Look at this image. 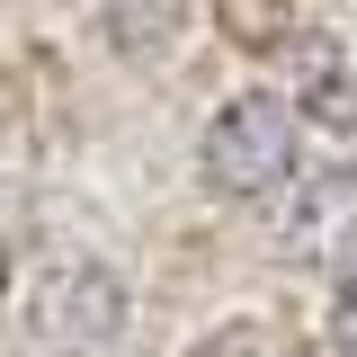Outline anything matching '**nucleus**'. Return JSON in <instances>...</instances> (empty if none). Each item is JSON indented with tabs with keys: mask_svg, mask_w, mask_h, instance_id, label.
Instances as JSON below:
<instances>
[{
	"mask_svg": "<svg viewBox=\"0 0 357 357\" xmlns=\"http://www.w3.org/2000/svg\"><path fill=\"white\" fill-rule=\"evenodd\" d=\"M331 357H357V268L340 277V304H331Z\"/></svg>",
	"mask_w": 357,
	"mask_h": 357,
	"instance_id": "7",
	"label": "nucleus"
},
{
	"mask_svg": "<svg viewBox=\"0 0 357 357\" xmlns=\"http://www.w3.org/2000/svg\"><path fill=\"white\" fill-rule=\"evenodd\" d=\"M277 259L295 268H331V259H357V170L331 161V170H295L277 188Z\"/></svg>",
	"mask_w": 357,
	"mask_h": 357,
	"instance_id": "2",
	"label": "nucleus"
},
{
	"mask_svg": "<svg viewBox=\"0 0 357 357\" xmlns=\"http://www.w3.org/2000/svg\"><path fill=\"white\" fill-rule=\"evenodd\" d=\"M27 321H36V349H107L116 331H126V286L107 277L98 259H72V268H54L36 286V304H27Z\"/></svg>",
	"mask_w": 357,
	"mask_h": 357,
	"instance_id": "3",
	"label": "nucleus"
},
{
	"mask_svg": "<svg viewBox=\"0 0 357 357\" xmlns=\"http://www.w3.org/2000/svg\"><path fill=\"white\" fill-rule=\"evenodd\" d=\"M295 170H304V116L286 107V89H241L197 134V178L232 206H268Z\"/></svg>",
	"mask_w": 357,
	"mask_h": 357,
	"instance_id": "1",
	"label": "nucleus"
},
{
	"mask_svg": "<svg viewBox=\"0 0 357 357\" xmlns=\"http://www.w3.org/2000/svg\"><path fill=\"white\" fill-rule=\"evenodd\" d=\"M188 357H277V331H268L259 312H232V321H215V331H197Z\"/></svg>",
	"mask_w": 357,
	"mask_h": 357,
	"instance_id": "6",
	"label": "nucleus"
},
{
	"mask_svg": "<svg viewBox=\"0 0 357 357\" xmlns=\"http://www.w3.org/2000/svg\"><path fill=\"white\" fill-rule=\"evenodd\" d=\"M0 286H9V250H0Z\"/></svg>",
	"mask_w": 357,
	"mask_h": 357,
	"instance_id": "8",
	"label": "nucleus"
},
{
	"mask_svg": "<svg viewBox=\"0 0 357 357\" xmlns=\"http://www.w3.org/2000/svg\"><path fill=\"white\" fill-rule=\"evenodd\" d=\"M286 54H295V72H286V107H312L321 126H357V81H349V63H340V45L295 27Z\"/></svg>",
	"mask_w": 357,
	"mask_h": 357,
	"instance_id": "4",
	"label": "nucleus"
},
{
	"mask_svg": "<svg viewBox=\"0 0 357 357\" xmlns=\"http://www.w3.org/2000/svg\"><path fill=\"white\" fill-rule=\"evenodd\" d=\"M215 36L241 54H286L295 36V0H215Z\"/></svg>",
	"mask_w": 357,
	"mask_h": 357,
	"instance_id": "5",
	"label": "nucleus"
}]
</instances>
